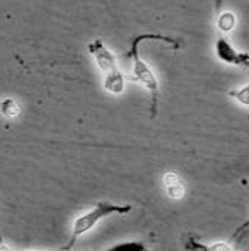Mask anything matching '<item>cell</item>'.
<instances>
[{"instance_id": "cell-1", "label": "cell", "mask_w": 249, "mask_h": 251, "mask_svg": "<svg viewBox=\"0 0 249 251\" xmlns=\"http://www.w3.org/2000/svg\"><path fill=\"white\" fill-rule=\"evenodd\" d=\"M142 40H160V42H165V43H169V45H177V40L172 39V37H168V36H163V34H155V33H148V34H139L136 36L132 43H131V49H129V54L128 57L132 58L134 64H132V72H134V80L139 82L141 85L145 86V89L150 92L152 95V106H150V113H152V118H155L158 115V100H159V80L155 75V72L150 69L144 60L139 58V52H138V48H139V43Z\"/></svg>"}, {"instance_id": "cell-2", "label": "cell", "mask_w": 249, "mask_h": 251, "mask_svg": "<svg viewBox=\"0 0 249 251\" xmlns=\"http://www.w3.org/2000/svg\"><path fill=\"white\" fill-rule=\"evenodd\" d=\"M88 51L95 58L99 70L106 75L103 82L104 89L109 91L110 94H122L125 91L126 77L119 70L114 54L104 45L101 39H95L93 42H91L88 45Z\"/></svg>"}, {"instance_id": "cell-3", "label": "cell", "mask_w": 249, "mask_h": 251, "mask_svg": "<svg viewBox=\"0 0 249 251\" xmlns=\"http://www.w3.org/2000/svg\"><path fill=\"white\" fill-rule=\"evenodd\" d=\"M132 210L131 205H117V204H110V202H98L95 205L93 210H91L89 213L77 217L74 220L73 225V230H71V238L68 241L67 245H64L61 250L63 251H68L73 248V245L76 244L77 238H80L83 233H86L88 230H91L92 227H95V225L98 222H101L103 219L112 216V214H128Z\"/></svg>"}, {"instance_id": "cell-4", "label": "cell", "mask_w": 249, "mask_h": 251, "mask_svg": "<svg viewBox=\"0 0 249 251\" xmlns=\"http://www.w3.org/2000/svg\"><path fill=\"white\" fill-rule=\"evenodd\" d=\"M215 54L220 61L231 66H240V67H249V54L237 52L233 48V45L224 39L220 37L215 43Z\"/></svg>"}, {"instance_id": "cell-5", "label": "cell", "mask_w": 249, "mask_h": 251, "mask_svg": "<svg viewBox=\"0 0 249 251\" xmlns=\"http://www.w3.org/2000/svg\"><path fill=\"white\" fill-rule=\"evenodd\" d=\"M217 25L221 31L224 33H228L231 31L234 27H236V15L233 12H223L220 17H218V21H217Z\"/></svg>"}, {"instance_id": "cell-6", "label": "cell", "mask_w": 249, "mask_h": 251, "mask_svg": "<svg viewBox=\"0 0 249 251\" xmlns=\"http://www.w3.org/2000/svg\"><path fill=\"white\" fill-rule=\"evenodd\" d=\"M145 245L142 242L136 241H129V242H122L110 248V251H145Z\"/></svg>"}, {"instance_id": "cell-7", "label": "cell", "mask_w": 249, "mask_h": 251, "mask_svg": "<svg viewBox=\"0 0 249 251\" xmlns=\"http://www.w3.org/2000/svg\"><path fill=\"white\" fill-rule=\"evenodd\" d=\"M228 95H230L231 98H234L237 103H240V104H243V106H249V83H248L246 86L237 89V91L228 92Z\"/></svg>"}, {"instance_id": "cell-8", "label": "cell", "mask_w": 249, "mask_h": 251, "mask_svg": "<svg viewBox=\"0 0 249 251\" xmlns=\"http://www.w3.org/2000/svg\"><path fill=\"white\" fill-rule=\"evenodd\" d=\"M0 110L5 116H17L20 113V106L14 101V100H3L0 103Z\"/></svg>"}, {"instance_id": "cell-9", "label": "cell", "mask_w": 249, "mask_h": 251, "mask_svg": "<svg viewBox=\"0 0 249 251\" xmlns=\"http://www.w3.org/2000/svg\"><path fill=\"white\" fill-rule=\"evenodd\" d=\"M166 187H168V193L171 195V198H181L184 195V186L181 184V181L174 183V184L166 186Z\"/></svg>"}, {"instance_id": "cell-10", "label": "cell", "mask_w": 249, "mask_h": 251, "mask_svg": "<svg viewBox=\"0 0 249 251\" xmlns=\"http://www.w3.org/2000/svg\"><path fill=\"white\" fill-rule=\"evenodd\" d=\"M0 245H2V248H5V245H3V238H2V232H0Z\"/></svg>"}]
</instances>
